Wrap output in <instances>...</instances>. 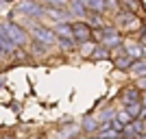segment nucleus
I'll use <instances>...</instances> for the list:
<instances>
[{"label":"nucleus","mask_w":146,"mask_h":139,"mask_svg":"<svg viewBox=\"0 0 146 139\" xmlns=\"http://www.w3.org/2000/svg\"><path fill=\"white\" fill-rule=\"evenodd\" d=\"M0 30L7 35V39H9L13 46H24V43L29 42L26 30L20 24H15V22H5V24H0Z\"/></svg>","instance_id":"obj_1"},{"label":"nucleus","mask_w":146,"mask_h":139,"mask_svg":"<svg viewBox=\"0 0 146 139\" xmlns=\"http://www.w3.org/2000/svg\"><path fill=\"white\" fill-rule=\"evenodd\" d=\"M31 35H33V42L42 43V46H46V48H48L50 43L57 42L55 30L48 28V26H42V24H33L31 26Z\"/></svg>","instance_id":"obj_2"},{"label":"nucleus","mask_w":146,"mask_h":139,"mask_svg":"<svg viewBox=\"0 0 146 139\" xmlns=\"http://www.w3.org/2000/svg\"><path fill=\"white\" fill-rule=\"evenodd\" d=\"M92 39H98V42L103 43V46H120V33H118L116 28H107V26H103V28H98L92 33Z\"/></svg>","instance_id":"obj_3"},{"label":"nucleus","mask_w":146,"mask_h":139,"mask_svg":"<svg viewBox=\"0 0 146 139\" xmlns=\"http://www.w3.org/2000/svg\"><path fill=\"white\" fill-rule=\"evenodd\" d=\"M72 26V37H74V42H79V43H85V42H92V33H94V28H92L87 22H74Z\"/></svg>","instance_id":"obj_4"},{"label":"nucleus","mask_w":146,"mask_h":139,"mask_svg":"<svg viewBox=\"0 0 146 139\" xmlns=\"http://www.w3.org/2000/svg\"><path fill=\"white\" fill-rule=\"evenodd\" d=\"M20 9H22V11H26L31 18H33V15H35V18H39V15H44V11H46L42 5H37L35 0H24V2L20 5Z\"/></svg>","instance_id":"obj_5"},{"label":"nucleus","mask_w":146,"mask_h":139,"mask_svg":"<svg viewBox=\"0 0 146 139\" xmlns=\"http://www.w3.org/2000/svg\"><path fill=\"white\" fill-rule=\"evenodd\" d=\"M120 100H122V104L137 102V100H140V89H137V87H129V89L120 96Z\"/></svg>","instance_id":"obj_6"},{"label":"nucleus","mask_w":146,"mask_h":139,"mask_svg":"<svg viewBox=\"0 0 146 139\" xmlns=\"http://www.w3.org/2000/svg\"><path fill=\"white\" fill-rule=\"evenodd\" d=\"M124 111H127V113L131 115L133 120H137V117L142 115V102L137 100V102H129V104H124Z\"/></svg>","instance_id":"obj_7"},{"label":"nucleus","mask_w":146,"mask_h":139,"mask_svg":"<svg viewBox=\"0 0 146 139\" xmlns=\"http://www.w3.org/2000/svg\"><path fill=\"white\" fill-rule=\"evenodd\" d=\"M131 65H133V59H131L127 52L118 55V59H116V67H118V70H129Z\"/></svg>","instance_id":"obj_8"},{"label":"nucleus","mask_w":146,"mask_h":139,"mask_svg":"<svg viewBox=\"0 0 146 139\" xmlns=\"http://www.w3.org/2000/svg\"><path fill=\"white\" fill-rule=\"evenodd\" d=\"M52 30H55V35H57V37H72V26L66 24V22L57 24V28H52ZM72 39H74V37H72Z\"/></svg>","instance_id":"obj_9"},{"label":"nucleus","mask_w":146,"mask_h":139,"mask_svg":"<svg viewBox=\"0 0 146 139\" xmlns=\"http://www.w3.org/2000/svg\"><path fill=\"white\" fill-rule=\"evenodd\" d=\"M92 59H109V48H107V46H98V48H94Z\"/></svg>","instance_id":"obj_10"},{"label":"nucleus","mask_w":146,"mask_h":139,"mask_svg":"<svg viewBox=\"0 0 146 139\" xmlns=\"http://www.w3.org/2000/svg\"><path fill=\"white\" fill-rule=\"evenodd\" d=\"M57 42L63 50H74V39L72 37H57Z\"/></svg>","instance_id":"obj_11"},{"label":"nucleus","mask_w":146,"mask_h":139,"mask_svg":"<svg viewBox=\"0 0 146 139\" xmlns=\"http://www.w3.org/2000/svg\"><path fill=\"white\" fill-rule=\"evenodd\" d=\"M94 42H85V43H81V55L83 57H92V52H94Z\"/></svg>","instance_id":"obj_12"},{"label":"nucleus","mask_w":146,"mask_h":139,"mask_svg":"<svg viewBox=\"0 0 146 139\" xmlns=\"http://www.w3.org/2000/svg\"><path fill=\"white\" fill-rule=\"evenodd\" d=\"M83 128H85L87 133H94L98 128V122L94 120V117H85V122H83Z\"/></svg>","instance_id":"obj_13"},{"label":"nucleus","mask_w":146,"mask_h":139,"mask_svg":"<svg viewBox=\"0 0 146 139\" xmlns=\"http://www.w3.org/2000/svg\"><path fill=\"white\" fill-rule=\"evenodd\" d=\"M122 5L127 7L131 13H137V11H140V2H137V0H122Z\"/></svg>","instance_id":"obj_14"},{"label":"nucleus","mask_w":146,"mask_h":139,"mask_svg":"<svg viewBox=\"0 0 146 139\" xmlns=\"http://www.w3.org/2000/svg\"><path fill=\"white\" fill-rule=\"evenodd\" d=\"M44 2H48L50 9H63V7H66L70 0H44Z\"/></svg>","instance_id":"obj_15"},{"label":"nucleus","mask_w":146,"mask_h":139,"mask_svg":"<svg viewBox=\"0 0 146 139\" xmlns=\"http://www.w3.org/2000/svg\"><path fill=\"white\" fill-rule=\"evenodd\" d=\"M140 43H142V46H146V30L142 33V37H140Z\"/></svg>","instance_id":"obj_16"},{"label":"nucleus","mask_w":146,"mask_h":139,"mask_svg":"<svg viewBox=\"0 0 146 139\" xmlns=\"http://www.w3.org/2000/svg\"><path fill=\"white\" fill-rule=\"evenodd\" d=\"M142 104H144V107H146V94H144V100H142Z\"/></svg>","instance_id":"obj_17"},{"label":"nucleus","mask_w":146,"mask_h":139,"mask_svg":"<svg viewBox=\"0 0 146 139\" xmlns=\"http://www.w3.org/2000/svg\"><path fill=\"white\" fill-rule=\"evenodd\" d=\"M5 139H13V137H5Z\"/></svg>","instance_id":"obj_18"},{"label":"nucleus","mask_w":146,"mask_h":139,"mask_svg":"<svg viewBox=\"0 0 146 139\" xmlns=\"http://www.w3.org/2000/svg\"><path fill=\"white\" fill-rule=\"evenodd\" d=\"M0 85H2V78H0Z\"/></svg>","instance_id":"obj_19"},{"label":"nucleus","mask_w":146,"mask_h":139,"mask_svg":"<svg viewBox=\"0 0 146 139\" xmlns=\"http://www.w3.org/2000/svg\"><path fill=\"white\" fill-rule=\"evenodd\" d=\"M42 139H44V137H42Z\"/></svg>","instance_id":"obj_20"}]
</instances>
